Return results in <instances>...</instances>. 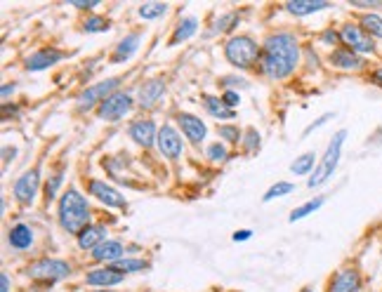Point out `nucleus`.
Listing matches in <instances>:
<instances>
[{
    "label": "nucleus",
    "mask_w": 382,
    "mask_h": 292,
    "mask_svg": "<svg viewBox=\"0 0 382 292\" xmlns=\"http://www.w3.org/2000/svg\"><path fill=\"white\" fill-rule=\"evenodd\" d=\"M111 266H114V269H119V271H123L128 276V273L149 269V262H146V259H137V257H123V259H119V262L111 264Z\"/></svg>",
    "instance_id": "nucleus-31"
},
{
    "label": "nucleus",
    "mask_w": 382,
    "mask_h": 292,
    "mask_svg": "<svg viewBox=\"0 0 382 292\" xmlns=\"http://www.w3.org/2000/svg\"><path fill=\"white\" fill-rule=\"evenodd\" d=\"M359 24L371 38L382 40V17L380 15H375V12H363L359 17Z\"/></svg>",
    "instance_id": "nucleus-27"
},
{
    "label": "nucleus",
    "mask_w": 382,
    "mask_h": 292,
    "mask_svg": "<svg viewBox=\"0 0 382 292\" xmlns=\"http://www.w3.org/2000/svg\"><path fill=\"white\" fill-rule=\"evenodd\" d=\"M222 102H224L229 109H236L238 104H241V92H238V90H224V95H222Z\"/></svg>",
    "instance_id": "nucleus-38"
},
{
    "label": "nucleus",
    "mask_w": 382,
    "mask_h": 292,
    "mask_svg": "<svg viewBox=\"0 0 382 292\" xmlns=\"http://www.w3.org/2000/svg\"><path fill=\"white\" fill-rule=\"evenodd\" d=\"M203 109H206V114L213 116L215 121H234V114H236V111L222 102V97H215V95H203Z\"/></svg>",
    "instance_id": "nucleus-24"
},
{
    "label": "nucleus",
    "mask_w": 382,
    "mask_h": 292,
    "mask_svg": "<svg viewBox=\"0 0 382 292\" xmlns=\"http://www.w3.org/2000/svg\"><path fill=\"white\" fill-rule=\"evenodd\" d=\"M250 236H252V231H236V233L231 236V238L236 240V243H241V240H248Z\"/></svg>",
    "instance_id": "nucleus-47"
},
{
    "label": "nucleus",
    "mask_w": 382,
    "mask_h": 292,
    "mask_svg": "<svg viewBox=\"0 0 382 292\" xmlns=\"http://www.w3.org/2000/svg\"><path fill=\"white\" fill-rule=\"evenodd\" d=\"M61 184H64V172H61V170L52 172L50 179L45 182V201L47 203L57 201V196H59V191H61Z\"/></svg>",
    "instance_id": "nucleus-32"
},
{
    "label": "nucleus",
    "mask_w": 382,
    "mask_h": 292,
    "mask_svg": "<svg viewBox=\"0 0 382 292\" xmlns=\"http://www.w3.org/2000/svg\"><path fill=\"white\" fill-rule=\"evenodd\" d=\"M217 135H220V139L222 141H229V144H238V141L243 139V132H241V128H236V125H217Z\"/></svg>",
    "instance_id": "nucleus-36"
},
{
    "label": "nucleus",
    "mask_w": 382,
    "mask_h": 292,
    "mask_svg": "<svg viewBox=\"0 0 382 292\" xmlns=\"http://www.w3.org/2000/svg\"><path fill=\"white\" fill-rule=\"evenodd\" d=\"M241 144H243V148H245V153H257V151H260V144H262L260 132H257L255 128H248V130L243 132Z\"/></svg>",
    "instance_id": "nucleus-35"
},
{
    "label": "nucleus",
    "mask_w": 382,
    "mask_h": 292,
    "mask_svg": "<svg viewBox=\"0 0 382 292\" xmlns=\"http://www.w3.org/2000/svg\"><path fill=\"white\" fill-rule=\"evenodd\" d=\"M234 26H238V12H227V15H222L217 24H215V31H217V33H227V31H231Z\"/></svg>",
    "instance_id": "nucleus-37"
},
{
    "label": "nucleus",
    "mask_w": 382,
    "mask_h": 292,
    "mask_svg": "<svg viewBox=\"0 0 382 292\" xmlns=\"http://www.w3.org/2000/svg\"><path fill=\"white\" fill-rule=\"evenodd\" d=\"M300 64V40L288 31H276L267 36L262 45L260 68L269 80H286Z\"/></svg>",
    "instance_id": "nucleus-1"
},
{
    "label": "nucleus",
    "mask_w": 382,
    "mask_h": 292,
    "mask_svg": "<svg viewBox=\"0 0 382 292\" xmlns=\"http://www.w3.org/2000/svg\"><path fill=\"white\" fill-rule=\"evenodd\" d=\"M10 288H12V278L8 271H3L0 273V292H10Z\"/></svg>",
    "instance_id": "nucleus-45"
},
{
    "label": "nucleus",
    "mask_w": 382,
    "mask_h": 292,
    "mask_svg": "<svg viewBox=\"0 0 382 292\" xmlns=\"http://www.w3.org/2000/svg\"><path fill=\"white\" fill-rule=\"evenodd\" d=\"M104 240H109V229L104 224H90L76 236L78 247H81V250H90V252L95 250V247H100Z\"/></svg>",
    "instance_id": "nucleus-20"
},
{
    "label": "nucleus",
    "mask_w": 382,
    "mask_h": 292,
    "mask_svg": "<svg viewBox=\"0 0 382 292\" xmlns=\"http://www.w3.org/2000/svg\"><path fill=\"white\" fill-rule=\"evenodd\" d=\"M291 191H295V186H293L291 182H276V184H272V186L267 189V194L262 196V201H264V203H272L274 198L288 196Z\"/></svg>",
    "instance_id": "nucleus-34"
},
{
    "label": "nucleus",
    "mask_w": 382,
    "mask_h": 292,
    "mask_svg": "<svg viewBox=\"0 0 382 292\" xmlns=\"http://www.w3.org/2000/svg\"><path fill=\"white\" fill-rule=\"evenodd\" d=\"M262 57V47L252 36L238 33L224 43V59L236 68H252Z\"/></svg>",
    "instance_id": "nucleus-4"
},
{
    "label": "nucleus",
    "mask_w": 382,
    "mask_h": 292,
    "mask_svg": "<svg viewBox=\"0 0 382 292\" xmlns=\"http://www.w3.org/2000/svg\"><path fill=\"white\" fill-rule=\"evenodd\" d=\"M316 153L314 151H307V153H300L298 158L291 163V172L293 175H300V177H310L314 170H316Z\"/></svg>",
    "instance_id": "nucleus-26"
},
{
    "label": "nucleus",
    "mask_w": 382,
    "mask_h": 292,
    "mask_svg": "<svg viewBox=\"0 0 382 292\" xmlns=\"http://www.w3.org/2000/svg\"><path fill=\"white\" fill-rule=\"evenodd\" d=\"M71 264L66 262V259H54V257H43V259H36V262H31L24 273L31 278V281L36 283H59L64 281V278L71 276Z\"/></svg>",
    "instance_id": "nucleus-5"
},
{
    "label": "nucleus",
    "mask_w": 382,
    "mask_h": 292,
    "mask_svg": "<svg viewBox=\"0 0 382 292\" xmlns=\"http://www.w3.org/2000/svg\"><path fill=\"white\" fill-rule=\"evenodd\" d=\"M340 38L344 43V47L354 49V52L361 54V57L363 54H375V49H378V45H375V38H371V36L361 29V24H354V22L342 24Z\"/></svg>",
    "instance_id": "nucleus-7"
},
{
    "label": "nucleus",
    "mask_w": 382,
    "mask_h": 292,
    "mask_svg": "<svg viewBox=\"0 0 382 292\" xmlns=\"http://www.w3.org/2000/svg\"><path fill=\"white\" fill-rule=\"evenodd\" d=\"M196 31H199V20H196V17H184V20L175 26V31H172L170 45H180V43L189 40Z\"/></svg>",
    "instance_id": "nucleus-25"
},
{
    "label": "nucleus",
    "mask_w": 382,
    "mask_h": 292,
    "mask_svg": "<svg viewBox=\"0 0 382 292\" xmlns=\"http://www.w3.org/2000/svg\"><path fill=\"white\" fill-rule=\"evenodd\" d=\"M121 88V78H107V80H100V83L90 85L85 88L81 95H78V109H92V107H100L104 99H109L114 92H119Z\"/></svg>",
    "instance_id": "nucleus-9"
},
{
    "label": "nucleus",
    "mask_w": 382,
    "mask_h": 292,
    "mask_svg": "<svg viewBox=\"0 0 382 292\" xmlns=\"http://www.w3.org/2000/svg\"><path fill=\"white\" fill-rule=\"evenodd\" d=\"M206 158L211 160V163H224V160H229V151H227L224 141H213V144H208Z\"/></svg>",
    "instance_id": "nucleus-33"
},
{
    "label": "nucleus",
    "mask_w": 382,
    "mask_h": 292,
    "mask_svg": "<svg viewBox=\"0 0 382 292\" xmlns=\"http://www.w3.org/2000/svg\"><path fill=\"white\" fill-rule=\"evenodd\" d=\"M352 8H382L380 0H352Z\"/></svg>",
    "instance_id": "nucleus-44"
},
{
    "label": "nucleus",
    "mask_w": 382,
    "mask_h": 292,
    "mask_svg": "<svg viewBox=\"0 0 382 292\" xmlns=\"http://www.w3.org/2000/svg\"><path fill=\"white\" fill-rule=\"evenodd\" d=\"M69 3H71V8H76L81 12H92L100 8V0H69Z\"/></svg>",
    "instance_id": "nucleus-39"
},
{
    "label": "nucleus",
    "mask_w": 382,
    "mask_h": 292,
    "mask_svg": "<svg viewBox=\"0 0 382 292\" xmlns=\"http://www.w3.org/2000/svg\"><path fill=\"white\" fill-rule=\"evenodd\" d=\"M321 10H328L326 0H288L286 3V12H291L293 17H310Z\"/></svg>",
    "instance_id": "nucleus-23"
},
{
    "label": "nucleus",
    "mask_w": 382,
    "mask_h": 292,
    "mask_svg": "<svg viewBox=\"0 0 382 292\" xmlns=\"http://www.w3.org/2000/svg\"><path fill=\"white\" fill-rule=\"evenodd\" d=\"M158 130L161 128H156L153 118H137V121H132L130 125H128V137H130L137 146L151 148L158 139Z\"/></svg>",
    "instance_id": "nucleus-15"
},
{
    "label": "nucleus",
    "mask_w": 382,
    "mask_h": 292,
    "mask_svg": "<svg viewBox=\"0 0 382 292\" xmlns=\"http://www.w3.org/2000/svg\"><path fill=\"white\" fill-rule=\"evenodd\" d=\"M300 292H314V290H312V288H310V285H305V288H302V290H300Z\"/></svg>",
    "instance_id": "nucleus-48"
},
{
    "label": "nucleus",
    "mask_w": 382,
    "mask_h": 292,
    "mask_svg": "<svg viewBox=\"0 0 382 292\" xmlns=\"http://www.w3.org/2000/svg\"><path fill=\"white\" fill-rule=\"evenodd\" d=\"M371 83H375L378 88H382V66L373 68V71H371Z\"/></svg>",
    "instance_id": "nucleus-46"
},
{
    "label": "nucleus",
    "mask_w": 382,
    "mask_h": 292,
    "mask_svg": "<svg viewBox=\"0 0 382 292\" xmlns=\"http://www.w3.org/2000/svg\"><path fill=\"white\" fill-rule=\"evenodd\" d=\"M8 243L12 250H20V252L31 250V245H33V229L24 224V222H17L8 231Z\"/></svg>",
    "instance_id": "nucleus-21"
},
{
    "label": "nucleus",
    "mask_w": 382,
    "mask_h": 292,
    "mask_svg": "<svg viewBox=\"0 0 382 292\" xmlns=\"http://www.w3.org/2000/svg\"><path fill=\"white\" fill-rule=\"evenodd\" d=\"M81 29L85 33H104V31L111 29V22L107 17H97V15H88L81 24Z\"/></svg>",
    "instance_id": "nucleus-30"
},
{
    "label": "nucleus",
    "mask_w": 382,
    "mask_h": 292,
    "mask_svg": "<svg viewBox=\"0 0 382 292\" xmlns=\"http://www.w3.org/2000/svg\"><path fill=\"white\" fill-rule=\"evenodd\" d=\"M156 146L161 151L163 158L168 160H177L184 153V139H182V132L177 130L175 125L165 123V125L158 130V139H156Z\"/></svg>",
    "instance_id": "nucleus-12"
},
{
    "label": "nucleus",
    "mask_w": 382,
    "mask_h": 292,
    "mask_svg": "<svg viewBox=\"0 0 382 292\" xmlns=\"http://www.w3.org/2000/svg\"><path fill=\"white\" fill-rule=\"evenodd\" d=\"M363 290V273L359 266L344 264L335 273H330L326 292H361Z\"/></svg>",
    "instance_id": "nucleus-6"
},
{
    "label": "nucleus",
    "mask_w": 382,
    "mask_h": 292,
    "mask_svg": "<svg viewBox=\"0 0 382 292\" xmlns=\"http://www.w3.org/2000/svg\"><path fill=\"white\" fill-rule=\"evenodd\" d=\"M123 281H125V273L114 266H100L85 273V285H92L95 290H111V285H121Z\"/></svg>",
    "instance_id": "nucleus-16"
},
{
    "label": "nucleus",
    "mask_w": 382,
    "mask_h": 292,
    "mask_svg": "<svg viewBox=\"0 0 382 292\" xmlns=\"http://www.w3.org/2000/svg\"><path fill=\"white\" fill-rule=\"evenodd\" d=\"M92 222V208L81 191L76 186L64 189V194L57 201V224L64 229L66 233L78 236L85 226Z\"/></svg>",
    "instance_id": "nucleus-2"
},
{
    "label": "nucleus",
    "mask_w": 382,
    "mask_h": 292,
    "mask_svg": "<svg viewBox=\"0 0 382 292\" xmlns=\"http://www.w3.org/2000/svg\"><path fill=\"white\" fill-rule=\"evenodd\" d=\"M92 292H119V290H92Z\"/></svg>",
    "instance_id": "nucleus-49"
},
{
    "label": "nucleus",
    "mask_w": 382,
    "mask_h": 292,
    "mask_svg": "<svg viewBox=\"0 0 382 292\" xmlns=\"http://www.w3.org/2000/svg\"><path fill=\"white\" fill-rule=\"evenodd\" d=\"M328 64L335 68H342V71H361V68L366 66V59L349 47H335L330 49L328 54Z\"/></svg>",
    "instance_id": "nucleus-18"
},
{
    "label": "nucleus",
    "mask_w": 382,
    "mask_h": 292,
    "mask_svg": "<svg viewBox=\"0 0 382 292\" xmlns=\"http://www.w3.org/2000/svg\"><path fill=\"white\" fill-rule=\"evenodd\" d=\"M135 107V99L130 92H114L109 99H104V102L97 107V116H100V121H107V123H116L121 121V118H125L130 114V109Z\"/></svg>",
    "instance_id": "nucleus-8"
},
{
    "label": "nucleus",
    "mask_w": 382,
    "mask_h": 292,
    "mask_svg": "<svg viewBox=\"0 0 382 292\" xmlns=\"http://www.w3.org/2000/svg\"><path fill=\"white\" fill-rule=\"evenodd\" d=\"M90 257L102 264H116L119 259L125 257V245L116 238H109V240H104L100 247H95V250L90 252Z\"/></svg>",
    "instance_id": "nucleus-19"
},
{
    "label": "nucleus",
    "mask_w": 382,
    "mask_h": 292,
    "mask_svg": "<svg viewBox=\"0 0 382 292\" xmlns=\"http://www.w3.org/2000/svg\"><path fill=\"white\" fill-rule=\"evenodd\" d=\"M326 203V198L323 196H316V198H312V201H307V203H302L298 210H293L291 217H288V222H300V220H305V217H310L312 213H316L319 208Z\"/></svg>",
    "instance_id": "nucleus-29"
},
{
    "label": "nucleus",
    "mask_w": 382,
    "mask_h": 292,
    "mask_svg": "<svg viewBox=\"0 0 382 292\" xmlns=\"http://www.w3.org/2000/svg\"><path fill=\"white\" fill-rule=\"evenodd\" d=\"M222 85H224L227 90H234L236 85H238V88H245L248 83H245L243 78H238V76H224V78H222Z\"/></svg>",
    "instance_id": "nucleus-42"
},
{
    "label": "nucleus",
    "mask_w": 382,
    "mask_h": 292,
    "mask_svg": "<svg viewBox=\"0 0 382 292\" xmlns=\"http://www.w3.org/2000/svg\"><path fill=\"white\" fill-rule=\"evenodd\" d=\"M139 40H142V33H139V31H132V33H128L125 38H121V40H119V45L114 47V52H111V61H114V64L128 61L135 52H137Z\"/></svg>",
    "instance_id": "nucleus-22"
},
{
    "label": "nucleus",
    "mask_w": 382,
    "mask_h": 292,
    "mask_svg": "<svg viewBox=\"0 0 382 292\" xmlns=\"http://www.w3.org/2000/svg\"><path fill=\"white\" fill-rule=\"evenodd\" d=\"M165 92H168V88H165V80L163 78H149L144 80V83L139 85L137 90V104L139 109L144 111H151L156 109L158 104L165 99Z\"/></svg>",
    "instance_id": "nucleus-14"
},
{
    "label": "nucleus",
    "mask_w": 382,
    "mask_h": 292,
    "mask_svg": "<svg viewBox=\"0 0 382 292\" xmlns=\"http://www.w3.org/2000/svg\"><path fill=\"white\" fill-rule=\"evenodd\" d=\"M344 141H347V130H337V132L330 137L328 146H326L323 158L319 160L316 170H314L312 175L307 177V186H310V189H316V186L326 184L333 177V172L337 170V163H340V158H342Z\"/></svg>",
    "instance_id": "nucleus-3"
},
{
    "label": "nucleus",
    "mask_w": 382,
    "mask_h": 292,
    "mask_svg": "<svg viewBox=\"0 0 382 292\" xmlns=\"http://www.w3.org/2000/svg\"><path fill=\"white\" fill-rule=\"evenodd\" d=\"M61 59H64V52H61V49H57V47H40V49L31 52L29 57L24 59V68L31 71V73L45 71V68L59 64Z\"/></svg>",
    "instance_id": "nucleus-17"
},
{
    "label": "nucleus",
    "mask_w": 382,
    "mask_h": 292,
    "mask_svg": "<svg viewBox=\"0 0 382 292\" xmlns=\"http://www.w3.org/2000/svg\"><path fill=\"white\" fill-rule=\"evenodd\" d=\"M175 123H177V128H180V132L187 137L194 146H201L203 141H206L208 125L201 121V116H194V114H189V111H180V114L175 116Z\"/></svg>",
    "instance_id": "nucleus-13"
},
{
    "label": "nucleus",
    "mask_w": 382,
    "mask_h": 292,
    "mask_svg": "<svg viewBox=\"0 0 382 292\" xmlns=\"http://www.w3.org/2000/svg\"><path fill=\"white\" fill-rule=\"evenodd\" d=\"M15 92H17V85L15 83H5L3 85V92H0V97H3V104H8Z\"/></svg>",
    "instance_id": "nucleus-43"
},
{
    "label": "nucleus",
    "mask_w": 382,
    "mask_h": 292,
    "mask_svg": "<svg viewBox=\"0 0 382 292\" xmlns=\"http://www.w3.org/2000/svg\"><path fill=\"white\" fill-rule=\"evenodd\" d=\"M321 43H326V45H340L342 38H340V31L335 29H328L321 33Z\"/></svg>",
    "instance_id": "nucleus-41"
},
{
    "label": "nucleus",
    "mask_w": 382,
    "mask_h": 292,
    "mask_svg": "<svg viewBox=\"0 0 382 292\" xmlns=\"http://www.w3.org/2000/svg\"><path fill=\"white\" fill-rule=\"evenodd\" d=\"M330 118H335V114H323L321 118H319V121H314V123H310V125L305 128V132H302V137H310L314 130H319V128H323L326 123L330 121Z\"/></svg>",
    "instance_id": "nucleus-40"
},
{
    "label": "nucleus",
    "mask_w": 382,
    "mask_h": 292,
    "mask_svg": "<svg viewBox=\"0 0 382 292\" xmlns=\"http://www.w3.org/2000/svg\"><path fill=\"white\" fill-rule=\"evenodd\" d=\"M38 191H40L38 167H31V170L22 172V175L15 179V184H12V196H15L17 203H22V205H33Z\"/></svg>",
    "instance_id": "nucleus-10"
},
{
    "label": "nucleus",
    "mask_w": 382,
    "mask_h": 292,
    "mask_svg": "<svg viewBox=\"0 0 382 292\" xmlns=\"http://www.w3.org/2000/svg\"><path fill=\"white\" fill-rule=\"evenodd\" d=\"M168 10L170 8L165 3H144L137 8V15L144 22H156V20H161L163 15H168Z\"/></svg>",
    "instance_id": "nucleus-28"
},
{
    "label": "nucleus",
    "mask_w": 382,
    "mask_h": 292,
    "mask_svg": "<svg viewBox=\"0 0 382 292\" xmlns=\"http://www.w3.org/2000/svg\"><path fill=\"white\" fill-rule=\"evenodd\" d=\"M85 189H88V194L95 196L102 205H107V208H116V210L128 208V198L123 196L116 186L104 182V179H85Z\"/></svg>",
    "instance_id": "nucleus-11"
}]
</instances>
